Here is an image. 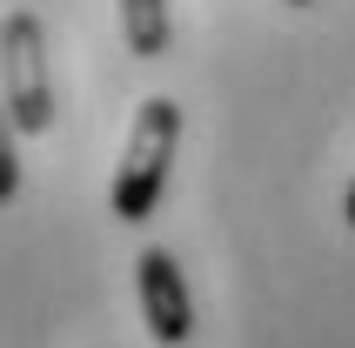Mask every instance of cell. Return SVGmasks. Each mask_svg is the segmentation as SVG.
Listing matches in <instances>:
<instances>
[{
	"mask_svg": "<svg viewBox=\"0 0 355 348\" xmlns=\"http://www.w3.org/2000/svg\"><path fill=\"white\" fill-rule=\"evenodd\" d=\"M175 141H181V107H175L168 94L141 101L135 134H128V155H121V168H114V188H107L114 221H148V214H155V201L168 194Z\"/></svg>",
	"mask_w": 355,
	"mask_h": 348,
	"instance_id": "1",
	"label": "cell"
},
{
	"mask_svg": "<svg viewBox=\"0 0 355 348\" xmlns=\"http://www.w3.org/2000/svg\"><path fill=\"white\" fill-rule=\"evenodd\" d=\"M0 67H7V128L14 134H47L54 128V80H47V34H40L34 14L7 20Z\"/></svg>",
	"mask_w": 355,
	"mask_h": 348,
	"instance_id": "2",
	"label": "cell"
},
{
	"mask_svg": "<svg viewBox=\"0 0 355 348\" xmlns=\"http://www.w3.org/2000/svg\"><path fill=\"white\" fill-rule=\"evenodd\" d=\"M121 34H128V54H141V60L168 54V40H175L168 0H121Z\"/></svg>",
	"mask_w": 355,
	"mask_h": 348,
	"instance_id": "4",
	"label": "cell"
},
{
	"mask_svg": "<svg viewBox=\"0 0 355 348\" xmlns=\"http://www.w3.org/2000/svg\"><path fill=\"white\" fill-rule=\"evenodd\" d=\"M135 275H141V315H148V335H155L161 348H181L188 335H195V302H188V281H181L175 254H168V248H141Z\"/></svg>",
	"mask_w": 355,
	"mask_h": 348,
	"instance_id": "3",
	"label": "cell"
},
{
	"mask_svg": "<svg viewBox=\"0 0 355 348\" xmlns=\"http://www.w3.org/2000/svg\"><path fill=\"white\" fill-rule=\"evenodd\" d=\"M288 7H309V0H288Z\"/></svg>",
	"mask_w": 355,
	"mask_h": 348,
	"instance_id": "7",
	"label": "cell"
},
{
	"mask_svg": "<svg viewBox=\"0 0 355 348\" xmlns=\"http://www.w3.org/2000/svg\"><path fill=\"white\" fill-rule=\"evenodd\" d=\"M349 228H355V188H349Z\"/></svg>",
	"mask_w": 355,
	"mask_h": 348,
	"instance_id": "6",
	"label": "cell"
},
{
	"mask_svg": "<svg viewBox=\"0 0 355 348\" xmlns=\"http://www.w3.org/2000/svg\"><path fill=\"white\" fill-rule=\"evenodd\" d=\"M20 194V155H14V141L0 134V201H14Z\"/></svg>",
	"mask_w": 355,
	"mask_h": 348,
	"instance_id": "5",
	"label": "cell"
}]
</instances>
